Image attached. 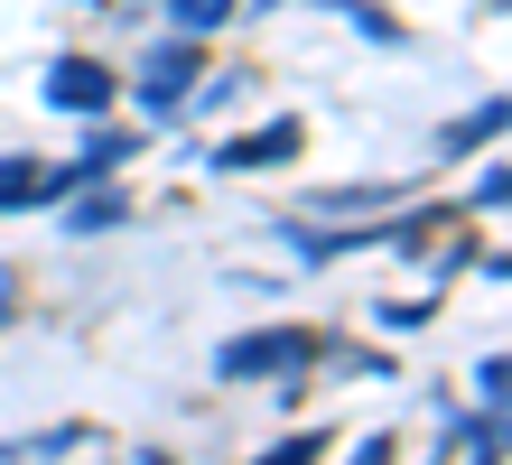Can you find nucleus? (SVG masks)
Masks as SVG:
<instances>
[{
  "label": "nucleus",
  "mask_w": 512,
  "mask_h": 465,
  "mask_svg": "<svg viewBox=\"0 0 512 465\" xmlns=\"http://www.w3.org/2000/svg\"><path fill=\"white\" fill-rule=\"evenodd\" d=\"M317 354V335H252V345H224V372H298Z\"/></svg>",
  "instance_id": "obj_1"
},
{
  "label": "nucleus",
  "mask_w": 512,
  "mask_h": 465,
  "mask_svg": "<svg viewBox=\"0 0 512 465\" xmlns=\"http://www.w3.org/2000/svg\"><path fill=\"white\" fill-rule=\"evenodd\" d=\"M187 84H196V56H187V47H159V56L140 66V103H149V112H177V103H187Z\"/></svg>",
  "instance_id": "obj_2"
},
{
  "label": "nucleus",
  "mask_w": 512,
  "mask_h": 465,
  "mask_svg": "<svg viewBox=\"0 0 512 465\" xmlns=\"http://www.w3.org/2000/svg\"><path fill=\"white\" fill-rule=\"evenodd\" d=\"M47 93H56L66 112H103V103H112V75L94 66V56H56V84H47Z\"/></svg>",
  "instance_id": "obj_3"
},
{
  "label": "nucleus",
  "mask_w": 512,
  "mask_h": 465,
  "mask_svg": "<svg viewBox=\"0 0 512 465\" xmlns=\"http://www.w3.org/2000/svg\"><path fill=\"white\" fill-rule=\"evenodd\" d=\"M289 149H298V121H270L261 140H233V149H224V168H280Z\"/></svg>",
  "instance_id": "obj_4"
},
{
  "label": "nucleus",
  "mask_w": 512,
  "mask_h": 465,
  "mask_svg": "<svg viewBox=\"0 0 512 465\" xmlns=\"http://www.w3.org/2000/svg\"><path fill=\"white\" fill-rule=\"evenodd\" d=\"M168 19L187 28V38H205V28H224V19H233V0H168Z\"/></svg>",
  "instance_id": "obj_5"
},
{
  "label": "nucleus",
  "mask_w": 512,
  "mask_h": 465,
  "mask_svg": "<svg viewBox=\"0 0 512 465\" xmlns=\"http://www.w3.org/2000/svg\"><path fill=\"white\" fill-rule=\"evenodd\" d=\"M28 196H47V177L28 159H10V168H0V205H28Z\"/></svg>",
  "instance_id": "obj_6"
}]
</instances>
